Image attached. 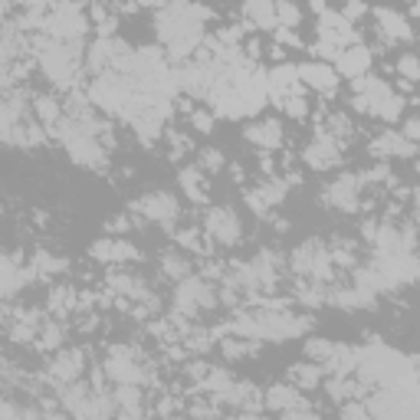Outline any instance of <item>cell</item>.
I'll return each mask as SVG.
<instances>
[{
  "label": "cell",
  "instance_id": "cell-1",
  "mask_svg": "<svg viewBox=\"0 0 420 420\" xmlns=\"http://www.w3.org/2000/svg\"><path fill=\"white\" fill-rule=\"evenodd\" d=\"M204 20H210L204 7L191 0H174V4H164V10L154 20V30H158V39L171 49V56L184 59L204 39Z\"/></svg>",
  "mask_w": 420,
  "mask_h": 420
},
{
  "label": "cell",
  "instance_id": "cell-2",
  "mask_svg": "<svg viewBox=\"0 0 420 420\" xmlns=\"http://www.w3.org/2000/svg\"><path fill=\"white\" fill-rule=\"evenodd\" d=\"M79 53L82 43H63V39H43L37 47L39 73L56 89H76L79 82Z\"/></svg>",
  "mask_w": 420,
  "mask_h": 420
},
{
  "label": "cell",
  "instance_id": "cell-3",
  "mask_svg": "<svg viewBox=\"0 0 420 420\" xmlns=\"http://www.w3.org/2000/svg\"><path fill=\"white\" fill-rule=\"evenodd\" d=\"M89 27L92 23H89V17L82 13L76 0H56L47 10V20H43V33L49 39H63V43H82Z\"/></svg>",
  "mask_w": 420,
  "mask_h": 420
},
{
  "label": "cell",
  "instance_id": "cell-4",
  "mask_svg": "<svg viewBox=\"0 0 420 420\" xmlns=\"http://www.w3.org/2000/svg\"><path fill=\"white\" fill-rule=\"evenodd\" d=\"M332 249L325 247L322 240H302L296 249H292V257H289V269L302 279H315V283H328L332 279Z\"/></svg>",
  "mask_w": 420,
  "mask_h": 420
},
{
  "label": "cell",
  "instance_id": "cell-5",
  "mask_svg": "<svg viewBox=\"0 0 420 420\" xmlns=\"http://www.w3.org/2000/svg\"><path fill=\"white\" fill-rule=\"evenodd\" d=\"M220 306V292L214 283H207L204 276H184L174 289V312L191 319L197 312H210V309Z\"/></svg>",
  "mask_w": 420,
  "mask_h": 420
},
{
  "label": "cell",
  "instance_id": "cell-6",
  "mask_svg": "<svg viewBox=\"0 0 420 420\" xmlns=\"http://www.w3.org/2000/svg\"><path fill=\"white\" fill-rule=\"evenodd\" d=\"M102 371L112 384H144L152 378L132 345H112L109 358L102 362Z\"/></svg>",
  "mask_w": 420,
  "mask_h": 420
},
{
  "label": "cell",
  "instance_id": "cell-7",
  "mask_svg": "<svg viewBox=\"0 0 420 420\" xmlns=\"http://www.w3.org/2000/svg\"><path fill=\"white\" fill-rule=\"evenodd\" d=\"M135 214V217L142 220H152V223H161V227H171L174 220L181 217V204H178V197L168 191H148L142 194L138 201L128 207Z\"/></svg>",
  "mask_w": 420,
  "mask_h": 420
},
{
  "label": "cell",
  "instance_id": "cell-8",
  "mask_svg": "<svg viewBox=\"0 0 420 420\" xmlns=\"http://www.w3.org/2000/svg\"><path fill=\"white\" fill-rule=\"evenodd\" d=\"M204 233H207L210 243H220V247H237L240 233H243L237 210H230V207H210L207 214H204Z\"/></svg>",
  "mask_w": 420,
  "mask_h": 420
},
{
  "label": "cell",
  "instance_id": "cell-9",
  "mask_svg": "<svg viewBox=\"0 0 420 420\" xmlns=\"http://www.w3.org/2000/svg\"><path fill=\"white\" fill-rule=\"evenodd\" d=\"M263 404H266L269 411L283 414V417H312V407L306 404V397L299 394V388L292 381L273 384L266 391V397H263Z\"/></svg>",
  "mask_w": 420,
  "mask_h": 420
},
{
  "label": "cell",
  "instance_id": "cell-10",
  "mask_svg": "<svg viewBox=\"0 0 420 420\" xmlns=\"http://www.w3.org/2000/svg\"><path fill=\"white\" fill-rule=\"evenodd\" d=\"M302 158H306V164L315 168V171L335 168V164L342 161V138H335L328 128H315V138L306 152H302Z\"/></svg>",
  "mask_w": 420,
  "mask_h": 420
},
{
  "label": "cell",
  "instance_id": "cell-11",
  "mask_svg": "<svg viewBox=\"0 0 420 420\" xmlns=\"http://www.w3.org/2000/svg\"><path fill=\"white\" fill-rule=\"evenodd\" d=\"M362 174H342L335 178L328 187H325V204L335 210H345V214H354L362 207Z\"/></svg>",
  "mask_w": 420,
  "mask_h": 420
},
{
  "label": "cell",
  "instance_id": "cell-12",
  "mask_svg": "<svg viewBox=\"0 0 420 420\" xmlns=\"http://www.w3.org/2000/svg\"><path fill=\"white\" fill-rule=\"evenodd\" d=\"M82 371H86V352H82V348H59L47 364V378L53 384L79 381Z\"/></svg>",
  "mask_w": 420,
  "mask_h": 420
},
{
  "label": "cell",
  "instance_id": "cell-13",
  "mask_svg": "<svg viewBox=\"0 0 420 420\" xmlns=\"http://www.w3.org/2000/svg\"><path fill=\"white\" fill-rule=\"evenodd\" d=\"M109 289H112L115 296H125V299H132V302H138V306H148L152 312L161 309L158 296H154L152 286H148L142 276H132V273H112V276H109Z\"/></svg>",
  "mask_w": 420,
  "mask_h": 420
},
{
  "label": "cell",
  "instance_id": "cell-14",
  "mask_svg": "<svg viewBox=\"0 0 420 420\" xmlns=\"http://www.w3.org/2000/svg\"><path fill=\"white\" fill-rule=\"evenodd\" d=\"M4 299H13L20 292V289H27V283H33L37 276V269H33V263H20L17 253H7L4 257Z\"/></svg>",
  "mask_w": 420,
  "mask_h": 420
},
{
  "label": "cell",
  "instance_id": "cell-15",
  "mask_svg": "<svg viewBox=\"0 0 420 420\" xmlns=\"http://www.w3.org/2000/svg\"><path fill=\"white\" fill-rule=\"evenodd\" d=\"M299 79H302V86L315 89L322 96H332L335 86H338V69H332L325 59H312V63L299 66Z\"/></svg>",
  "mask_w": 420,
  "mask_h": 420
},
{
  "label": "cell",
  "instance_id": "cell-16",
  "mask_svg": "<svg viewBox=\"0 0 420 420\" xmlns=\"http://www.w3.org/2000/svg\"><path fill=\"white\" fill-rule=\"evenodd\" d=\"M414 152H417V144L404 132H381L371 142V154L378 161H388V158H414Z\"/></svg>",
  "mask_w": 420,
  "mask_h": 420
},
{
  "label": "cell",
  "instance_id": "cell-17",
  "mask_svg": "<svg viewBox=\"0 0 420 420\" xmlns=\"http://www.w3.org/2000/svg\"><path fill=\"white\" fill-rule=\"evenodd\" d=\"M371 66V49L362 47V43H354V47H345L335 59V69H338V76H348V79H358L368 73Z\"/></svg>",
  "mask_w": 420,
  "mask_h": 420
},
{
  "label": "cell",
  "instance_id": "cell-18",
  "mask_svg": "<svg viewBox=\"0 0 420 420\" xmlns=\"http://www.w3.org/2000/svg\"><path fill=\"white\" fill-rule=\"evenodd\" d=\"M374 20H378V27H381V33L388 39L404 43V39L414 37V30H411V23H407V17H404V13H394L391 7H378V10H374Z\"/></svg>",
  "mask_w": 420,
  "mask_h": 420
},
{
  "label": "cell",
  "instance_id": "cell-19",
  "mask_svg": "<svg viewBox=\"0 0 420 420\" xmlns=\"http://www.w3.org/2000/svg\"><path fill=\"white\" fill-rule=\"evenodd\" d=\"M243 17L259 30H276L279 17H276V0H243Z\"/></svg>",
  "mask_w": 420,
  "mask_h": 420
},
{
  "label": "cell",
  "instance_id": "cell-20",
  "mask_svg": "<svg viewBox=\"0 0 420 420\" xmlns=\"http://www.w3.org/2000/svg\"><path fill=\"white\" fill-rule=\"evenodd\" d=\"M247 142L259 144L263 152H273V148H279L283 144V125L276 122V118H263V122H253L247 128Z\"/></svg>",
  "mask_w": 420,
  "mask_h": 420
},
{
  "label": "cell",
  "instance_id": "cell-21",
  "mask_svg": "<svg viewBox=\"0 0 420 420\" xmlns=\"http://www.w3.org/2000/svg\"><path fill=\"white\" fill-rule=\"evenodd\" d=\"M325 374H335V378H348V374L358 368V352L348 348V345H335L332 354L322 362Z\"/></svg>",
  "mask_w": 420,
  "mask_h": 420
},
{
  "label": "cell",
  "instance_id": "cell-22",
  "mask_svg": "<svg viewBox=\"0 0 420 420\" xmlns=\"http://www.w3.org/2000/svg\"><path fill=\"white\" fill-rule=\"evenodd\" d=\"M66 115V102H59L56 96H37L33 99V118L43 122L47 128H56Z\"/></svg>",
  "mask_w": 420,
  "mask_h": 420
},
{
  "label": "cell",
  "instance_id": "cell-23",
  "mask_svg": "<svg viewBox=\"0 0 420 420\" xmlns=\"http://www.w3.org/2000/svg\"><path fill=\"white\" fill-rule=\"evenodd\" d=\"M178 181H181V191L187 194V201H194V204H207V187H204V171L197 168V164H191V168H181V174H178Z\"/></svg>",
  "mask_w": 420,
  "mask_h": 420
},
{
  "label": "cell",
  "instance_id": "cell-24",
  "mask_svg": "<svg viewBox=\"0 0 420 420\" xmlns=\"http://www.w3.org/2000/svg\"><path fill=\"white\" fill-rule=\"evenodd\" d=\"M322 374H325V368L319 362H299L289 368V381L296 384V388H302V391H309V388L322 384Z\"/></svg>",
  "mask_w": 420,
  "mask_h": 420
},
{
  "label": "cell",
  "instance_id": "cell-25",
  "mask_svg": "<svg viewBox=\"0 0 420 420\" xmlns=\"http://www.w3.org/2000/svg\"><path fill=\"white\" fill-rule=\"evenodd\" d=\"M194 266H191V259L184 257V249L178 253V249H168L161 257V276L164 279H171V283H181L184 276H191Z\"/></svg>",
  "mask_w": 420,
  "mask_h": 420
},
{
  "label": "cell",
  "instance_id": "cell-26",
  "mask_svg": "<svg viewBox=\"0 0 420 420\" xmlns=\"http://www.w3.org/2000/svg\"><path fill=\"white\" fill-rule=\"evenodd\" d=\"M30 263H33V269H37L39 279H49V276H56V273H66V269H69L66 259H63V257H53L49 249H37Z\"/></svg>",
  "mask_w": 420,
  "mask_h": 420
},
{
  "label": "cell",
  "instance_id": "cell-27",
  "mask_svg": "<svg viewBox=\"0 0 420 420\" xmlns=\"http://www.w3.org/2000/svg\"><path fill=\"white\" fill-rule=\"evenodd\" d=\"M63 342H66V328L59 322H53V319H43V325H39V335H37V345L43 348V352H59L63 348Z\"/></svg>",
  "mask_w": 420,
  "mask_h": 420
},
{
  "label": "cell",
  "instance_id": "cell-28",
  "mask_svg": "<svg viewBox=\"0 0 420 420\" xmlns=\"http://www.w3.org/2000/svg\"><path fill=\"white\" fill-rule=\"evenodd\" d=\"M328 397H332L335 404H345V401H352V397H362V384H354L352 374H348V378H335L332 374V381H328Z\"/></svg>",
  "mask_w": 420,
  "mask_h": 420
},
{
  "label": "cell",
  "instance_id": "cell-29",
  "mask_svg": "<svg viewBox=\"0 0 420 420\" xmlns=\"http://www.w3.org/2000/svg\"><path fill=\"white\" fill-rule=\"evenodd\" d=\"M79 299H76V289L73 286H56L49 289V312L53 315H66L69 309H76Z\"/></svg>",
  "mask_w": 420,
  "mask_h": 420
},
{
  "label": "cell",
  "instance_id": "cell-30",
  "mask_svg": "<svg viewBox=\"0 0 420 420\" xmlns=\"http://www.w3.org/2000/svg\"><path fill=\"white\" fill-rule=\"evenodd\" d=\"M220 348H223V354L233 362V358H249V354H257L259 342H257V338H243V335H237V338H223Z\"/></svg>",
  "mask_w": 420,
  "mask_h": 420
},
{
  "label": "cell",
  "instance_id": "cell-31",
  "mask_svg": "<svg viewBox=\"0 0 420 420\" xmlns=\"http://www.w3.org/2000/svg\"><path fill=\"white\" fill-rule=\"evenodd\" d=\"M174 243L181 249H191V253H207V243L201 240V230L197 227H184L174 233Z\"/></svg>",
  "mask_w": 420,
  "mask_h": 420
},
{
  "label": "cell",
  "instance_id": "cell-32",
  "mask_svg": "<svg viewBox=\"0 0 420 420\" xmlns=\"http://www.w3.org/2000/svg\"><path fill=\"white\" fill-rule=\"evenodd\" d=\"M394 66H397L401 79H407V82H420V53H404Z\"/></svg>",
  "mask_w": 420,
  "mask_h": 420
},
{
  "label": "cell",
  "instance_id": "cell-33",
  "mask_svg": "<svg viewBox=\"0 0 420 420\" xmlns=\"http://www.w3.org/2000/svg\"><path fill=\"white\" fill-rule=\"evenodd\" d=\"M276 17H279V27H299V20H302V10L292 4V0H276Z\"/></svg>",
  "mask_w": 420,
  "mask_h": 420
},
{
  "label": "cell",
  "instance_id": "cell-34",
  "mask_svg": "<svg viewBox=\"0 0 420 420\" xmlns=\"http://www.w3.org/2000/svg\"><path fill=\"white\" fill-rule=\"evenodd\" d=\"M132 259H142L138 247L122 237H112V263H132Z\"/></svg>",
  "mask_w": 420,
  "mask_h": 420
},
{
  "label": "cell",
  "instance_id": "cell-35",
  "mask_svg": "<svg viewBox=\"0 0 420 420\" xmlns=\"http://www.w3.org/2000/svg\"><path fill=\"white\" fill-rule=\"evenodd\" d=\"M328 132L335 135V138H348V135L354 132V125H352V115H345V112H332L328 115V125H325Z\"/></svg>",
  "mask_w": 420,
  "mask_h": 420
},
{
  "label": "cell",
  "instance_id": "cell-36",
  "mask_svg": "<svg viewBox=\"0 0 420 420\" xmlns=\"http://www.w3.org/2000/svg\"><path fill=\"white\" fill-rule=\"evenodd\" d=\"M223 164H227V161H223V152H220V148H204L201 158H197V168H201L204 174H207V171L217 174Z\"/></svg>",
  "mask_w": 420,
  "mask_h": 420
},
{
  "label": "cell",
  "instance_id": "cell-37",
  "mask_svg": "<svg viewBox=\"0 0 420 420\" xmlns=\"http://www.w3.org/2000/svg\"><path fill=\"white\" fill-rule=\"evenodd\" d=\"M332 348H335V342H328V338H309L306 342V358H312V362L322 364L325 358L332 354Z\"/></svg>",
  "mask_w": 420,
  "mask_h": 420
},
{
  "label": "cell",
  "instance_id": "cell-38",
  "mask_svg": "<svg viewBox=\"0 0 420 420\" xmlns=\"http://www.w3.org/2000/svg\"><path fill=\"white\" fill-rule=\"evenodd\" d=\"M362 181L364 184H394V174H391V168H388L384 161H378L374 168L362 171Z\"/></svg>",
  "mask_w": 420,
  "mask_h": 420
},
{
  "label": "cell",
  "instance_id": "cell-39",
  "mask_svg": "<svg viewBox=\"0 0 420 420\" xmlns=\"http://www.w3.org/2000/svg\"><path fill=\"white\" fill-rule=\"evenodd\" d=\"M89 257L96 259V263H112V237L105 233V237H99L92 247H89Z\"/></svg>",
  "mask_w": 420,
  "mask_h": 420
},
{
  "label": "cell",
  "instance_id": "cell-40",
  "mask_svg": "<svg viewBox=\"0 0 420 420\" xmlns=\"http://www.w3.org/2000/svg\"><path fill=\"white\" fill-rule=\"evenodd\" d=\"M283 109H286L289 118H306L309 115V105H306V99L302 96H289L286 102H283Z\"/></svg>",
  "mask_w": 420,
  "mask_h": 420
},
{
  "label": "cell",
  "instance_id": "cell-41",
  "mask_svg": "<svg viewBox=\"0 0 420 420\" xmlns=\"http://www.w3.org/2000/svg\"><path fill=\"white\" fill-rule=\"evenodd\" d=\"M191 125H194V128H197V132L210 135V132H214V115H210L207 109H197V112L191 115Z\"/></svg>",
  "mask_w": 420,
  "mask_h": 420
},
{
  "label": "cell",
  "instance_id": "cell-42",
  "mask_svg": "<svg viewBox=\"0 0 420 420\" xmlns=\"http://www.w3.org/2000/svg\"><path fill=\"white\" fill-rule=\"evenodd\" d=\"M342 13L354 23V20H362L364 13H368V4H364V0H345V4H342Z\"/></svg>",
  "mask_w": 420,
  "mask_h": 420
},
{
  "label": "cell",
  "instance_id": "cell-43",
  "mask_svg": "<svg viewBox=\"0 0 420 420\" xmlns=\"http://www.w3.org/2000/svg\"><path fill=\"white\" fill-rule=\"evenodd\" d=\"M273 33H276V39L283 43V47H302V43H299V37H296V30H292V27H276Z\"/></svg>",
  "mask_w": 420,
  "mask_h": 420
},
{
  "label": "cell",
  "instance_id": "cell-44",
  "mask_svg": "<svg viewBox=\"0 0 420 420\" xmlns=\"http://www.w3.org/2000/svg\"><path fill=\"white\" fill-rule=\"evenodd\" d=\"M187 374H191L194 381H204V378L210 374V364H204V362H191V364H187Z\"/></svg>",
  "mask_w": 420,
  "mask_h": 420
},
{
  "label": "cell",
  "instance_id": "cell-45",
  "mask_svg": "<svg viewBox=\"0 0 420 420\" xmlns=\"http://www.w3.org/2000/svg\"><path fill=\"white\" fill-rule=\"evenodd\" d=\"M368 414V407H362V404H342V417H364Z\"/></svg>",
  "mask_w": 420,
  "mask_h": 420
},
{
  "label": "cell",
  "instance_id": "cell-46",
  "mask_svg": "<svg viewBox=\"0 0 420 420\" xmlns=\"http://www.w3.org/2000/svg\"><path fill=\"white\" fill-rule=\"evenodd\" d=\"M404 135H407V138L417 144V142H420V118H411V122L404 125Z\"/></svg>",
  "mask_w": 420,
  "mask_h": 420
},
{
  "label": "cell",
  "instance_id": "cell-47",
  "mask_svg": "<svg viewBox=\"0 0 420 420\" xmlns=\"http://www.w3.org/2000/svg\"><path fill=\"white\" fill-rule=\"evenodd\" d=\"M309 4V10H312V13H325V10H328V4H325V0H306Z\"/></svg>",
  "mask_w": 420,
  "mask_h": 420
},
{
  "label": "cell",
  "instance_id": "cell-48",
  "mask_svg": "<svg viewBox=\"0 0 420 420\" xmlns=\"http://www.w3.org/2000/svg\"><path fill=\"white\" fill-rule=\"evenodd\" d=\"M138 7H164V0H135Z\"/></svg>",
  "mask_w": 420,
  "mask_h": 420
},
{
  "label": "cell",
  "instance_id": "cell-49",
  "mask_svg": "<svg viewBox=\"0 0 420 420\" xmlns=\"http://www.w3.org/2000/svg\"><path fill=\"white\" fill-rule=\"evenodd\" d=\"M411 13H414V17H420V0H417V4H411Z\"/></svg>",
  "mask_w": 420,
  "mask_h": 420
},
{
  "label": "cell",
  "instance_id": "cell-50",
  "mask_svg": "<svg viewBox=\"0 0 420 420\" xmlns=\"http://www.w3.org/2000/svg\"><path fill=\"white\" fill-rule=\"evenodd\" d=\"M414 201H417V207H420V187H417V191H414Z\"/></svg>",
  "mask_w": 420,
  "mask_h": 420
},
{
  "label": "cell",
  "instance_id": "cell-51",
  "mask_svg": "<svg viewBox=\"0 0 420 420\" xmlns=\"http://www.w3.org/2000/svg\"><path fill=\"white\" fill-rule=\"evenodd\" d=\"M414 223H417V227H420V207H417V214H414Z\"/></svg>",
  "mask_w": 420,
  "mask_h": 420
},
{
  "label": "cell",
  "instance_id": "cell-52",
  "mask_svg": "<svg viewBox=\"0 0 420 420\" xmlns=\"http://www.w3.org/2000/svg\"><path fill=\"white\" fill-rule=\"evenodd\" d=\"M407 4H417V0H407Z\"/></svg>",
  "mask_w": 420,
  "mask_h": 420
}]
</instances>
